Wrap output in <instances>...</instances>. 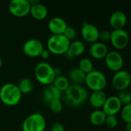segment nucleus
<instances>
[{"instance_id": "nucleus-7", "label": "nucleus", "mask_w": 131, "mask_h": 131, "mask_svg": "<svg viewBox=\"0 0 131 131\" xmlns=\"http://www.w3.org/2000/svg\"><path fill=\"white\" fill-rule=\"evenodd\" d=\"M110 41L116 49H124L127 47L130 42L129 34L124 29L113 30L111 32Z\"/></svg>"}, {"instance_id": "nucleus-9", "label": "nucleus", "mask_w": 131, "mask_h": 131, "mask_svg": "<svg viewBox=\"0 0 131 131\" xmlns=\"http://www.w3.org/2000/svg\"><path fill=\"white\" fill-rule=\"evenodd\" d=\"M104 61L107 68L114 72L122 70L124 63L122 55L117 51H108L104 58Z\"/></svg>"}, {"instance_id": "nucleus-28", "label": "nucleus", "mask_w": 131, "mask_h": 131, "mask_svg": "<svg viewBox=\"0 0 131 131\" xmlns=\"http://www.w3.org/2000/svg\"><path fill=\"white\" fill-rule=\"evenodd\" d=\"M48 107L50 108V110L51 111V112L54 113V114H59L62 111L63 109V104L60 100H54L51 101L48 104Z\"/></svg>"}, {"instance_id": "nucleus-22", "label": "nucleus", "mask_w": 131, "mask_h": 131, "mask_svg": "<svg viewBox=\"0 0 131 131\" xmlns=\"http://www.w3.org/2000/svg\"><path fill=\"white\" fill-rule=\"evenodd\" d=\"M17 86L21 94H30L34 89V82L28 78H24L19 81Z\"/></svg>"}, {"instance_id": "nucleus-12", "label": "nucleus", "mask_w": 131, "mask_h": 131, "mask_svg": "<svg viewBox=\"0 0 131 131\" xmlns=\"http://www.w3.org/2000/svg\"><path fill=\"white\" fill-rule=\"evenodd\" d=\"M99 31V29L94 24L87 21L83 22L81 29V34L84 41L91 44L97 41Z\"/></svg>"}, {"instance_id": "nucleus-10", "label": "nucleus", "mask_w": 131, "mask_h": 131, "mask_svg": "<svg viewBox=\"0 0 131 131\" xmlns=\"http://www.w3.org/2000/svg\"><path fill=\"white\" fill-rule=\"evenodd\" d=\"M30 5L28 0H12L9 2L8 10L15 17H24L29 14Z\"/></svg>"}, {"instance_id": "nucleus-34", "label": "nucleus", "mask_w": 131, "mask_h": 131, "mask_svg": "<svg viewBox=\"0 0 131 131\" xmlns=\"http://www.w3.org/2000/svg\"><path fill=\"white\" fill-rule=\"evenodd\" d=\"M125 130L126 131H131V123L130 124H126Z\"/></svg>"}, {"instance_id": "nucleus-8", "label": "nucleus", "mask_w": 131, "mask_h": 131, "mask_svg": "<svg viewBox=\"0 0 131 131\" xmlns=\"http://www.w3.org/2000/svg\"><path fill=\"white\" fill-rule=\"evenodd\" d=\"M130 74L125 70H121L115 72L112 78V85L118 91L127 90L130 85Z\"/></svg>"}, {"instance_id": "nucleus-15", "label": "nucleus", "mask_w": 131, "mask_h": 131, "mask_svg": "<svg viewBox=\"0 0 131 131\" xmlns=\"http://www.w3.org/2000/svg\"><path fill=\"white\" fill-rule=\"evenodd\" d=\"M67 27L66 21L61 17H53L48 23V28L52 35H63Z\"/></svg>"}, {"instance_id": "nucleus-29", "label": "nucleus", "mask_w": 131, "mask_h": 131, "mask_svg": "<svg viewBox=\"0 0 131 131\" xmlns=\"http://www.w3.org/2000/svg\"><path fill=\"white\" fill-rule=\"evenodd\" d=\"M118 124V119L115 115H109L106 117L104 125L108 129H114Z\"/></svg>"}, {"instance_id": "nucleus-21", "label": "nucleus", "mask_w": 131, "mask_h": 131, "mask_svg": "<svg viewBox=\"0 0 131 131\" xmlns=\"http://www.w3.org/2000/svg\"><path fill=\"white\" fill-rule=\"evenodd\" d=\"M107 115L104 113L101 109L94 111L90 115V122L92 125L99 127L104 124Z\"/></svg>"}, {"instance_id": "nucleus-18", "label": "nucleus", "mask_w": 131, "mask_h": 131, "mask_svg": "<svg viewBox=\"0 0 131 131\" xmlns=\"http://www.w3.org/2000/svg\"><path fill=\"white\" fill-rule=\"evenodd\" d=\"M107 95L104 91H93V93L89 97V103L96 110L102 108L105 101L107 99Z\"/></svg>"}, {"instance_id": "nucleus-24", "label": "nucleus", "mask_w": 131, "mask_h": 131, "mask_svg": "<svg viewBox=\"0 0 131 131\" xmlns=\"http://www.w3.org/2000/svg\"><path fill=\"white\" fill-rule=\"evenodd\" d=\"M53 86H54L58 91H60L61 93L64 92L70 86V81L69 79L64 76L60 75L58 77H55L53 83Z\"/></svg>"}, {"instance_id": "nucleus-35", "label": "nucleus", "mask_w": 131, "mask_h": 131, "mask_svg": "<svg viewBox=\"0 0 131 131\" xmlns=\"http://www.w3.org/2000/svg\"><path fill=\"white\" fill-rule=\"evenodd\" d=\"M2 65H3V61H2V59L0 58V69L2 68Z\"/></svg>"}, {"instance_id": "nucleus-6", "label": "nucleus", "mask_w": 131, "mask_h": 131, "mask_svg": "<svg viewBox=\"0 0 131 131\" xmlns=\"http://www.w3.org/2000/svg\"><path fill=\"white\" fill-rule=\"evenodd\" d=\"M21 128L23 131H45L46 121L40 113H34L28 116L23 121Z\"/></svg>"}, {"instance_id": "nucleus-19", "label": "nucleus", "mask_w": 131, "mask_h": 131, "mask_svg": "<svg viewBox=\"0 0 131 131\" xmlns=\"http://www.w3.org/2000/svg\"><path fill=\"white\" fill-rule=\"evenodd\" d=\"M48 8L47 7L38 2L30 8V12L29 14L36 20H44L47 16H48Z\"/></svg>"}, {"instance_id": "nucleus-13", "label": "nucleus", "mask_w": 131, "mask_h": 131, "mask_svg": "<svg viewBox=\"0 0 131 131\" xmlns=\"http://www.w3.org/2000/svg\"><path fill=\"white\" fill-rule=\"evenodd\" d=\"M123 105L118 100L117 96H111L107 97L105 103L104 104L101 110L104 111V113L107 115H115L118 114Z\"/></svg>"}, {"instance_id": "nucleus-33", "label": "nucleus", "mask_w": 131, "mask_h": 131, "mask_svg": "<svg viewBox=\"0 0 131 131\" xmlns=\"http://www.w3.org/2000/svg\"><path fill=\"white\" fill-rule=\"evenodd\" d=\"M50 54H51V53H50V51L46 48H44L42 51H41V54H40V56H41V58H43V59H48L49 57H50Z\"/></svg>"}, {"instance_id": "nucleus-14", "label": "nucleus", "mask_w": 131, "mask_h": 131, "mask_svg": "<svg viewBox=\"0 0 131 131\" xmlns=\"http://www.w3.org/2000/svg\"><path fill=\"white\" fill-rule=\"evenodd\" d=\"M127 22V15L122 11H115L110 17L109 23L113 30L124 29V27Z\"/></svg>"}, {"instance_id": "nucleus-4", "label": "nucleus", "mask_w": 131, "mask_h": 131, "mask_svg": "<svg viewBox=\"0 0 131 131\" xmlns=\"http://www.w3.org/2000/svg\"><path fill=\"white\" fill-rule=\"evenodd\" d=\"M70 42L63 35H52L47 41V49L54 54H64Z\"/></svg>"}, {"instance_id": "nucleus-25", "label": "nucleus", "mask_w": 131, "mask_h": 131, "mask_svg": "<svg viewBox=\"0 0 131 131\" xmlns=\"http://www.w3.org/2000/svg\"><path fill=\"white\" fill-rule=\"evenodd\" d=\"M78 68L84 74H88L94 70V64L89 58H84L80 60L78 63Z\"/></svg>"}, {"instance_id": "nucleus-3", "label": "nucleus", "mask_w": 131, "mask_h": 131, "mask_svg": "<svg viewBox=\"0 0 131 131\" xmlns=\"http://www.w3.org/2000/svg\"><path fill=\"white\" fill-rule=\"evenodd\" d=\"M35 76L39 83L47 86L51 85L56 77L54 68L47 62H40L36 65Z\"/></svg>"}, {"instance_id": "nucleus-17", "label": "nucleus", "mask_w": 131, "mask_h": 131, "mask_svg": "<svg viewBox=\"0 0 131 131\" xmlns=\"http://www.w3.org/2000/svg\"><path fill=\"white\" fill-rule=\"evenodd\" d=\"M85 51V45L83 41L80 40H74L70 42L68 51L65 52L64 55L68 59H72L74 57L80 56Z\"/></svg>"}, {"instance_id": "nucleus-20", "label": "nucleus", "mask_w": 131, "mask_h": 131, "mask_svg": "<svg viewBox=\"0 0 131 131\" xmlns=\"http://www.w3.org/2000/svg\"><path fill=\"white\" fill-rule=\"evenodd\" d=\"M61 97V92L51 84L47 86L43 91V100L47 104H48L52 101L60 100Z\"/></svg>"}, {"instance_id": "nucleus-2", "label": "nucleus", "mask_w": 131, "mask_h": 131, "mask_svg": "<svg viewBox=\"0 0 131 131\" xmlns=\"http://www.w3.org/2000/svg\"><path fill=\"white\" fill-rule=\"evenodd\" d=\"M21 96L17 84L13 83H6L0 88V100L7 106L14 107L18 104L21 100Z\"/></svg>"}, {"instance_id": "nucleus-11", "label": "nucleus", "mask_w": 131, "mask_h": 131, "mask_svg": "<svg viewBox=\"0 0 131 131\" xmlns=\"http://www.w3.org/2000/svg\"><path fill=\"white\" fill-rule=\"evenodd\" d=\"M43 49L44 46L42 42L36 38L28 39L23 45V52L29 58H37L40 56Z\"/></svg>"}, {"instance_id": "nucleus-30", "label": "nucleus", "mask_w": 131, "mask_h": 131, "mask_svg": "<svg viewBox=\"0 0 131 131\" xmlns=\"http://www.w3.org/2000/svg\"><path fill=\"white\" fill-rule=\"evenodd\" d=\"M63 35L69 41H72L75 38L76 35H77V32H76V30L73 28V27H69L68 26L65 29V31H64L63 33Z\"/></svg>"}, {"instance_id": "nucleus-16", "label": "nucleus", "mask_w": 131, "mask_h": 131, "mask_svg": "<svg viewBox=\"0 0 131 131\" xmlns=\"http://www.w3.org/2000/svg\"><path fill=\"white\" fill-rule=\"evenodd\" d=\"M108 48L105 43L101 41H96L89 48V54L94 59H104L105 56L108 53Z\"/></svg>"}, {"instance_id": "nucleus-32", "label": "nucleus", "mask_w": 131, "mask_h": 131, "mask_svg": "<svg viewBox=\"0 0 131 131\" xmlns=\"http://www.w3.org/2000/svg\"><path fill=\"white\" fill-rule=\"evenodd\" d=\"M51 131H65L64 127L61 123H54L51 128Z\"/></svg>"}, {"instance_id": "nucleus-1", "label": "nucleus", "mask_w": 131, "mask_h": 131, "mask_svg": "<svg viewBox=\"0 0 131 131\" xmlns=\"http://www.w3.org/2000/svg\"><path fill=\"white\" fill-rule=\"evenodd\" d=\"M65 101L72 107H78L84 104L88 97V91L81 84H70L64 92Z\"/></svg>"}, {"instance_id": "nucleus-26", "label": "nucleus", "mask_w": 131, "mask_h": 131, "mask_svg": "<svg viewBox=\"0 0 131 131\" xmlns=\"http://www.w3.org/2000/svg\"><path fill=\"white\" fill-rule=\"evenodd\" d=\"M117 97L118 100L120 101V102L121 103L122 105L125 106V105L130 104L131 94L127 90L119 91V93H118Z\"/></svg>"}, {"instance_id": "nucleus-5", "label": "nucleus", "mask_w": 131, "mask_h": 131, "mask_svg": "<svg viewBox=\"0 0 131 131\" xmlns=\"http://www.w3.org/2000/svg\"><path fill=\"white\" fill-rule=\"evenodd\" d=\"M107 78L101 71L93 70L86 74L84 83L86 86L93 91H104L107 86Z\"/></svg>"}, {"instance_id": "nucleus-31", "label": "nucleus", "mask_w": 131, "mask_h": 131, "mask_svg": "<svg viewBox=\"0 0 131 131\" xmlns=\"http://www.w3.org/2000/svg\"><path fill=\"white\" fill-rule=\"evenodd\" d=\"M111 38V32L107 30H102L99 31V36H98V39H100L102 42H105V41H110Z\"/></svg>"}, {"instance_id": "nucleus-27", "label": "nucleus", "mask_w": 131, "mask_h": 131, "mask_svg": "<svg viewBox=\"0 0 131 131\" xmlns=\"http://www.w3.org/2000/svg\"><path fill=\"white\" fill-rule=\"evenodd\" d=\"M121 116L124 122L126 124L131 123V104L122 107L121 110Z\"/></svg>"}, {"instance_id": "nucleus-23", "label": "nucleus", "mask_w": 131, "mask_h": 131, "mask_svg": "<svg viewBox=\"0 0 131 131\" xmlns=\"http://www.w3.org/2000/svg\"><path fill=\"white\" fill-rule=\"evenodd\" d=\"M86 74L81 71L78 68H73L69 72V78L74 84H81L84 83Z\"/></svg>"}]
</instances>
